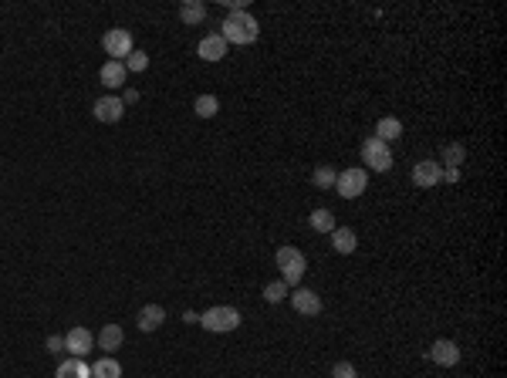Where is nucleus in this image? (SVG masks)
I'll return each mask as SVG.
<instances>
[{
    "label": "nucleus",
    "instance_id": "f257e3e1",
    "mask_svg": "<svg viewBox=\"0 0 507 378\" xmlns=\"http://www.w3.org/2000/svg\"><path fill=\"white\" fill-rule=\"evenodd\" d=\"M261 34V24L254 14L247 11H234V14H227L223 24H220V37L227 41V44H254Z\"/></svg>",
    "mask_w": 507,
    "mask_h": 378
},
{
    "label": "nucleus",
    "instance_id": "5701e85b",
    "mask_svg": "<svg viewBox=\"0 0 507 378\" xmlns=\"http://www.w3.org/2000/svg\"><path fill=\"white\" fill-rule=\"evenodd\" d=\"M193 112H196L200 119H213L220 112V98L217 95H200V98L193 102Z\"/></svg>",
    "mask_w": 507,
    "mask_h": 378
},
{
    "label": "nucleus",
    "instance_id": "1a4fd4ad",
    "mask_svg": "<svg viewBox=\"0 0 507 378\" xmlns=\"http://www.w3.org/2000/svg\"><path fill=\"white\" fill-rule=\"evenodd\" d=\"M287 301H291V308L304 314V318H315L321 314V297L315 291H308V287H294V291L287 294Z\"/></svg>",
    "mask_w": 507,
    "mask_h": 378
},
{
    "label": "nucleus",
    "instance_id": "6e6552de",
    "mask_svg": "<svg viewBox=\"0 0 507 378\" xmlns=\"http://www.w3.org/2000/svg\"><path fill=\"white\" fill-rule=\"evenodd\" d=\"M413 183L420 189H433L443 183V166L439 162H433V159H423V162H416L413 166Z\"/></svg>",
    "mask_w": 507,
    "mask_h": 378
},
{
    "label": "nucleus",
    "instance_id": "4be33fe9",
    "mask_svg": "<svg viewBox=\"0 0 507 378\" xmlns=\"http://www.w3.org/2000/svg\"><path fill=\"white\" fill-rule=\"evenodd\" d=\"M92 378H122V365L115 358H99L92 365Z\"/></svg>",
    "mask_w": 507,
    "mask_h": 378
},
{
    "label": "nucleus",
    "instance_id": "2eb2a0df",
    "mask_svg": "<svg viewBox=\"0 0 507 378\" xmlns=\"http://www.w3.org/2000/svg\"><path fill=\"white\" fill-rule=\"evenodd\" d=\"M332 247H335L338 254H355V247H358V237H355V230L352 226H335L332 230Z\"/></svg>",
    "mask_w": 507,
    "mask_h": 378
},
{
    "label": "nucleus",
    "instance_id": "a211bd4d",
    "mask_svg": "<svg viewBox=\"0 0 507 378\" xmlns=\"http://www.w3.org/2000/svg\"><path fill=\"white\" fill-rule=\"evenodd\" d=\"M58 378H92V365H84V358H65L58 365Z\"/></svg>",
    "mask_w": 507,
    "mask_h": 378
},
{
    "label": "nucleus",
    "instance_id": "4468645a",
    "mask_svg": "<svg viewBox=\"0 0 507 378\" xmlns=\"http://www.w3.org/2000/svg\"><path fill=\"white\" fill-rule=\"evenodd\" d=\"M125 74H129V71H125L122 61H105L101 71H99V78H101V85L105 88H122L125 85Z\"/></svg>",
    "mask_w": 507,
    "mask_h": 378
},
{
    "label": "nucleus",
    "instance_id": "6ab92c4d",
    "mask_svg": "<svg viewBox=\"0 0 507 378\" xmlns=\"http://www.w3.org/2000/svg\"><path fill=\"white\" fill-rule=\"evenodd\" d=\"M463 159H467V149H463L460 142H446V145H443V152H439V166L460 169V166H463Z\"/></svg>",
    "mask_w": 507,
    "mask_h": 378
},
{
    "label": "nucleus",
    "instance_id": "20e7f679",
    "mask_svg": "<svg viewBox=\"0 0 507 378\" xmlns=\"http://www.w3.org/2000/svg\"><path fill=\"white\" fill-rule=\"evenodd\" d=\"M362 162L372 172H389L392 169V149H389L386 142H379L375 136H369L362 142Z\"/></svg>",
    "mask_w": 507,
    "mask_h": 378
},
{
    "label": "nucleus",
    "instance_id": "a878e982",
    "mask_svg": "<svg viewBox=\"0 0 507 378\" xmlns=\"http://www.w3.org/2000/svg\"><path fill=\"white\" fill-rule=\"evenodd\" d=\"M122 65H125V71H146V68H149V54L132 51L125 61H122Z\"/></svg>",
    "mask_w": 507,
    "mask_h": 378
},
{
    "label": "nucleus",
    "instance_id": "dca6fc26",
    "mask_svg": "<svg viewBox=\"0 0 507 378\" xmlns=\"http://www.w3.org/2000/svg\"><path fill=\"white\" fill-rule=\"evenodd\" d=\"M403 136V122L396 119V115H386V119H379L375 122V138H379V142H396V138Z\"/></svg>",
    "mask_w": 507,
    "mask_h": 378
},
{
    "label": "nucleus",
    "instance_id": "7c9ffc66",
    "mask_svg": "<svg viewBox=\"0 0 507 378\" xmlns=\"http://www.w3.org/2000/svg\"><path fill=\"white\" fill-rule=\"evenodd\" d=\"M183 321H186V325H196V321H200V314H193V311H186V314H183Z\"/></svg>",
    "mask_w": 507,
    "mask_h": 378
},
{
    "label": "nucleus",
    "instance_id": "c756f323",
    "mask_svg": "<svg viewBox=\"0 0 507 378\" xmlns=\"http://www.w3.org/2000/svg\"><path fill=\"white\" fill-rule=\"evenodd\" d=\"M132 102H139V91H135V88H129V91H125V98H122V105H132Z\"/></svg>",
    "mask_w": 507,
    "mask_h": 378
},
{
    "label": "nucleus",
    "instance_id": "bb28decb",
    "mask_svg": "<svg viewBox=\"0 0 507 378\" xmlns=\"http://www.w3.org/2000/svg\"><path fill=\"white\" fill-rule=\"evenodd\" d=\"M332 378H358V372H355L352 361H338L335 368H332Z\"/></svg>",
    "mask_w": 507,
    "mask_h": 378
},
{
    "label": "nucleus",
    "instance_id": "412c9836",
    "mask_svg": "<svg viewBox=\"0 0 507 378\" xmlns=\"http://www.w3.org/2000/svg\"><path fill=\"white\" fill-rule=\"evenodd\" d=\"M308 223H311V230H315V233H332V230L338 226L332 209H315V213L308 216Z\"/></svg>",
    "mask_w": 507,
    "mask_h": 378
},
{
    "label": "nucleus",
    "instance_id": "7ed1b4c3",
    "mask_svg": "<svg viewBox=\"0 0 507 378\" xmlns=\"http://www.w3.org/2000/svg\"><path fill=\"white\" fill-rule=\"evenodd\" d=\"M200 325L206 331H213V334H227V331H234L240 325V311L237 308H227V304H220V308H210L200 314Z\"/></svg>",
    "mask_w": 507,
    "mask_h": 378
},
{
    "label": "nucleus",
    "instance_id": "9b49d317",
    "mask_svg": "<svg viewBox=\"0 0 507 378\" xmlns=\"http://www.w3.org/2000/svg\"><path fill=\"white\" fill-rule=\"evenodd\" d=\"M92 115L99 122H105V125H115V122L125 115V105H122V98H115V95H105V98H99V102L92 105Z\"/></svg>",
    "mask_w": 507,
    "mask_h": 378
},
{
    "label": "nucleus",
    "instance_id": "f03ea898",
    "mask_svg": "<svg viewBox=\"0 0 507 378\" xmlns=\"http://www.w3.org/2000/svg\"><path fill=\"white\" fill-rule=\"evenodd\" d=\"M274 263H277L281 280H284L287 287H298L304 271H308V260H304V254L298 250V247H281V250L274 254Z\"/></svg>",
    "mask_w": 507,
    "mask_h": 378
},
{
    "label": "nucleus",
    "instance_id": "aec40b11",
    "mask_svg": "<svg viewBox=\"0 0 507 378\" xmlns=\"http://www.w3.org/2000/svg\"><path fill=\"white\" fill-rule=\"evenodd\" d=\"M203 18H206V4H203V0H186L183 7H180V20L189 24V27H193V24H203Z\"/></svg>",
    "mask_w": 507,
    "mask_h": 378
},
{
    "label": "nucleus",
    "instance_id": "c85d7f7f",
    "mask_svg": "<svg viewBox=\"0 0 507 378\" xmlns=\"http://www.w3.org/2000/svg\"><path fill=\"white\" fill-rule=\"evenodd\" d=\"M443 183H460V169H450V166H443Z\"/></svg>",
    "mask_w": 507,
    "mask_h": 378
},
{
    "label": "nucleus",
    "instance_id": "b1692460",
    "mask_svg": "<svg viewBox=\"0 0 507 378\" xmlns=\"http://www.w3.org/2000/svg\"><path fill=\"white\" fill-rule=\"evenodd\" d=\"M335 179H338V172L332 166H318V169L311 172V183L318 189H335Z\"/></svg>",
    "mask_w": 507,
    "mask_h": 378
},
{
    "label": "nucleus",
    "instance_id": "f3484780",
    "mask_svg": "<svg viewBox=\"0 0 507 378\" xmlns=\"http://www.w3.org/2000/svg\"><path fill=\"white\" fill-rule=\"evenodd\" d=\"M95 341H99L101 351H115L118 344L125 341V331H122V325H105L99 331V338H95Z\"/></svg>",
    "mask_w": 507,
    "mask_h": 378
},
{
    "label": "nucleus",
    "instance_id": "9d476101",
    "mask_svg": "<svg viewBox=\"0 0 507 378\" xmlns=\"http://www.w3.org/2000/svg\"><path fill=\"white\" fill-rule=\"evenodd\" d=\"M92 344H95V334L82 325L71 327L65 334V351H71V358H84V355L92 351Z\"/></svg>",
    "mask_w": 507,
    "mask_h": 378
},
{
    "label": "nucleus",
    "instance_id": "cd10ccee",
    "mask_svg": "<svg viewBox=\"0 0 507 378\" xmlns=\"http://www.w3.org/2000/svg\"><path fill=\"white\" fill-rule=\"evenodd\" d=\"M44 344H48V351H65V338L61 334H51Z\"/></svg>",
    "mask_w": 507,
    "mask_h": 378
},
{
    "label": "nucleus",
    "instance_id": "39448f33",
    "mask_svg": "<svg viewBox=\"0 0 507 378\" xmlns=\"http://www.w3.org/2000/svg\"><path fill=\"white\" fill-rule=\"evenodd\" d=\"M365 186H369V172L365 169H345L338 172L335 179V193L342 200H358L365 193Z\"/></svg>",
    "mask_w": 507,
    "mask_h": 378
},
{
    "label": "nucleus",
    "instance_id": "423d86ee",
    "mask_svg": "<svg viewBox=\"0 0 507 378\" xmlns=\"http://www.w3.org/2000/svg\"><path fill=\"white\" fill-rule=\"evenodd\" d=\"M101 48L108 54V61H125L132 54V34L125 27H112L108 34L101 37Z\"/></svg>",
    "mask_w": 507,
    "mask_h": 378
},
{
    "label": "nucleus",
    "instance_id": "ddd939ff",
    "mask_svg": "<svg viewBox=\"0 0 507 378\" xmlns=\"http://www.w3.org/2000/svg\"><path fill=\"white\" fill-rule=\"evenodd\" d=\"M163 321H166V311H163V304H146V308L139 311V331H146V334H152L156 327H163Z\"/></svg>",
    "mask_w": 507,
    "mask_h": 378
},
{
    "label": "nucleus",
    "instance_id": "0eeeda50",
    "mask_svg": "<svg viewBox=\"0 0 507 378\" xmlns=\"http://www.w3.org/2000/svg\"><path fill=\"white\" fill-rule=\"evenodd\" d=\"M430 361L439 365V368H453V365H460V344L450 341V338H437L433 348H430Z\"/></svg>",
    "mask_w": 507,
    "mask_h": 378
},
{
    "label": "nucleus",
    "instance_id": "f8f14e48",
    "mask_svg": "<svg viewBox=\"0 0 507 378\" xmlns=\"http://www.w3.org/2000/svg\"><path fill=\"white\" fill-rule=\"evenodd\" d=\"M196 54H200L203 61H223V58H227V41L220 34H206L200 44H196Z\"/></svg>",
    "mask_w": 507,
    "mask_h": 378
},
{
    "label": "nucleus",
    "instance_id": "393cba45",
    "mask_svg": "<svg viewBox=\"0 0 507 378\" xmlns=\"http://www.w3.org/2000/svg\"><path fill=\"white\" fill-rule=\"evenodd\" d=\"M264 301H268V304H281V301H287V284L284 280H270L268 287H264Z\"/></svg>",
    "mask_w": 507,
    "mask_h": 378
}]
</instances>
